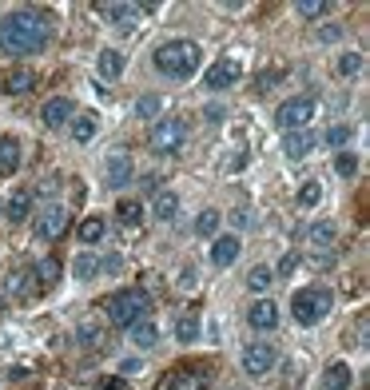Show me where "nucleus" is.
Returning a JSON list of instances; mask_svg holds the SVG:
<instances>
[{
  "label": "nucleus",
  "instance_id": "nucleus-1",
  "mask_svg": "<svg viewBox=\"0 0 370 390\" xmlns=\"http://www.w3.org/2000/svg\"><path fill=\"white\" fill-rule=\"evenodd\" d=\"M52 40V21L40 9H16L0 24V52L9 56H36Z\"/></svg>",
  "mask_w": 370,
  "mask_h": 390
},
{
  "label": "nucleus",
  "instance_id": "nucleus-2",
  "mask_svg": "<svg viewBox=\"0 0 370 390\" xmlns=\"http://www.w3.org/2000/svg\"><path fill=\"white\" fill-rule=\"evenodd\" d=\"M200 60H203V48L195 40H187V36L163 40L160 48L151 52V64H156L163 76H171V80H187L191 72L200 68Z\"/></svg>",
  "mask_w": 370,
  "mask_h": 390
},
{
  "label": "nucleus",
  "instance_id": "nucleus-3",
  "mask_svg": "<svg viewBox=\"0 0 370 390\" xmlns=\"http://www.w3.org/2000/svg\"><path fill=\"white\" fill-rule=\"evenodd\" d=\"M330 307H334V295H330L327 287H303V291L290 295V315H295V323H303V327H319L330 315Z\"/></svg>",
  "mask_w": 370,
  "mask_h": 390
},
{
  "label": "nucleus",
  "instance_id": "nucleus-4",
  "mask_svg": "<svg viewBox=\"0 0 370 390\" xmlns=\"http://www.w3.org/2000/svg\"><path fill=\"white\" fill-rule=\"evenodd\" d=\"M104 307H108V319L116 323V327H136V323L148 315L151 303H148V295H143L140 287H128V291H116Z\"/></svg>",
  "mask_w": 370,
  "mask_h": 390
},
{
  "label": "nucleus",
  "instance_id": "nucleus-5",
  "mask_svg": "<svg viewBox=\"0 0 370 390\" xmlns=\"http://www.w3.org/2000/svg\"><path fill=\"white\" fill-rule=\"evenodd\" d=\"M315 112H319V104L310 100V96H290V100L279 104L275 124H279L283 131H303L310 120H315Z\"/></svg>",
  "mask_w": 370,
  "mask_h": 390
},
{
  "label": "nucleus",
  "instance_id": "nucleus-6",
  "mask_svg": "<svg viewBox=\"0 0 370 390\" xmlns=\"http://www.w3.org/2000/svg\"><path fill=\"white\" fill-rule=\"evenodd\" d=\"M148 143H151L156 156H175V151H183V143H187V124L183 120H160L151 128Z\"/></svg>",
  "mask_w": 370,
  "mask_h": 390
},
{
  "label": "nucleus",
  "instance_id": "nucleus-7",
  "mask_svg": "<svg viewBox=\"0 0 370 390\" xmlns=\"http://www.w3.org/2000/svg\"><path fill=\"white\" fill-rule=\"evenodd\" d=\"M68 223H72V215H68V207L64 203H48V207L32 220V235L36 239H64V231H68Z\"/></svg>",
  "mask_w": 370,
  "mask_h": 390
},
{
  "label": "nucleus",
  "instance_id": "nucleus-8",
  "mask_svg": "<svg viewBox=\"0 0 370 390\" xmlns=\"http://www.w3.org/2000/svg\"><path fill=\"white\" fill-rule=\"evenodd\" d=\"M239 367L247 370L251 379H263V374H271V370L279 367V350L271 347V342H251V347L243 350Z\"/></svg>",
  "mask_w": 370,
  "mask_h": 390
},
{
  "label": "nucleus",
  "instance_id": "nucleus-9",
  "mask_svg": "<svg viewBox=\"0 0 370 390\" xmlns=\"http://www.w3.org/2000/svg\"><path fill=\"white\" fill-rule=\"evenodd\" d=\"M207 382H211V374L203 370V362L200 367L183 362L180 370H171L168 379H163V390H207Z\"/></svg>",
  "mask_w": 370,
  "mask_h": 390
},
{
  "label": "nucleus",
  "instance_id": "nucleus-10",
  "mask_svg": "<svg viewBox=\"0 0 370 390\" xmlns=\"http://www.w3.org/2000/svg\"><path fill=\"white\" fill-rule=\"evenodd\" d=\"M131 171H136V163H131V151L128 148H116L108 151V163H104V180H108V188H128Z\"/></svg>",
  "mask_w": 370,
  "mask_h": 390
},
{
  "label": "nucleus",
  "instance_id": "nucleus-11",
  "mask_svg": "<svg viewBox=\"0 0 370 390\" xmlns=\"http://www.w3.org/2000/svg\"><path fill=\"white\" fill-rule=\"evenodd\" d=\"M239 76H243L239 60H231V56H227V60L211 64V68H207V80H203V84H207L211 92H223V88H231V84H239Z\"/></svg>",
  "mask_w": 370,
  "mask_h": 390
},
{
  "label": "nucleus",
  "instance_id": "nucleus-12",
  "mask_svg": "<svg viewBox=\"0 0 370 390\" xmlns=\"http://www.w3.org/2000/svg\"><path fill=\"white\" fill-rule=\"evenodd\" d=\"M72 116H76V104L68 100V96H52L48 104H44V112H40V120H44V128H64V124H72Z\"/></svg>",
  "mask_w": 370,
  "mask_h": 390
},
{
  "label": "nucleus",
  "instance_id": "nucleus-13",
  "mask_svg": "<svg viewBox=\"0 0 370 390\" xmlns=\"http://www.w3.org/2000/svg\"><path fill=\"white\" fill-rule=\"evenodd\" d=\"M247 323L255 330H275L279 327V303L275 299H255L251 310H247Z\"/></svg>",
  "mask_w": 370,
  "mask_h": 390
},
{
  "label": "nucleus",
  "instance_id": "nucleus-14",
  "mask_svg": "<svg viewBox=\"0 0 370 390\" xmlns=\"http://www.w3.org/2000/svg\"><path fill=\"white\" fill-rule=\"evenodd\" d=\"M239 251H243L239 235H215V243H211V263H215V267H231V263L239 259Z\"/></svg>",
  "mask_w": 370,
  "mask_h": 390
},
{
  "label": "nucleus",
  "instance_id": "nucleus-15",
  "mask_svg": "<svg viewBox=\"0 0 370 390\" xmlns=\"http://www.w3.org/2000/svg\"><path fill=\"white\" fill-rule=\"evenodd\" d=\"M36 88V72L32 68H12L4 80H0V92L4 96H24V92H32Z\"/></svg>",
  "mask_w": 370,
  "mask_h": 390
},
{
  "label": "nucleus",
  "instance_id": "nucleus-16",
  "mask_svg": "<svg viewBox=\"0 0 370 390\" xmlns=\"http://www.w3.org/2000/svg\"><path fill=\"white\" fill-rule=\"evenodd\" d=\"M16 171H21V140L0 136V175H16Z\"/></svg>",
  "mask_w": 370,
  "mask_h": 390
},
{
  "label": "nucleus",
  "instance_id": "nucleus-17",
  "mask_svg": "<svg viewBox=\"0 0 370 390\" xmlns=\"http://www.w3.org/2000/svg\"><path fill=\"white\" fill-rule=\"evenodd\" d=\"M350 382H354L350 362H330V367L322 370V386L327 390H350Z\"/></svg>",
  "mask_w": 370,
  "mask_h": 390
},
{
  "label": "nucleus",
  "instance_id": "nucleus-18",
  "mask_svg": "<svg viewBox=\"0 0 370 390\" xmlns=\"http://www.w3.org/2000/svg\"><path fill=\"white\" fill-rule=\"evenodd\" d=\"M28 207H32V191L28 188H16L9 195V207H4V215H9V223H24L28 220Z\"/></svg>",
  "mask_w": 370,
  "mask_h": 390
},
{
  "label": "nucleus",
  "instance_id": "nucleus-19",
  "mask_svg": "<svg viewBox=\"0 0 370 390\" xmlns=\"http://www.w3.org/2000/svg\"><path fill=\"white\" fill-rule=\"evenodd\" d=\"M310 148H315V136L310 131H287V140H283L287 160H303V156H310Z\"/></svg>",
  "mask_w": 370,
  "mask_h": 390
},
{
  "label": "nucleus",
  "instance_id": "nucleus-20",
  "mask_svg": "<svg viewBox=\"0 0 370 390\" xmlns=\"http://www.w3.org/2000/svg\"><path fill=\"white\" fill-rule=\"evenodd\" d=\"M96 68H100V76H104V80H120L128 64H124V52L104 48V52H100V60H96Z\"/></svg>",
  "mask_w": 370,
  "mask_h": 390
},
{
  "label": "nucleus",
  "instance_id": "nucleus-21",
  "mask_svg": "<svg viewBox=\"0 0 370 390\" xmlns=\"http://www.w3.org/2000/svg\"><path fill=\"white\" fill-rule=\"evenodd\" d=\"M104 231H108V223H104L100 215H88V220H80V227H76V239H80L84 247H96V243L104 239Z\"/></svg>",
  "mask_w": 370,
  "mask_h": 390
},
{
  "label": "nucleus",
  "instance_id": "nucleus-22",
  "mask_svg": "<svg viewBox=\"0 0 370 390\" xmlns=\"http://www.w3.org/2000/svg\"><path fill=\"white\" fill-rule=\"evenodd\" d=\"M219 223H223L219 207H203L200 215H195V235H200V239H215V235H219Z\"/></svg>",
  "mask_w": 370,
  "mask_h": 390
},
{
  "label": "nucleus",
  "instance_id": "nucleus-23",
  "mask_svg": "<svg viewBox=\"0 0 370 390\" xmlns=\"http://www.w3.org/2000/svg\"><path fill=\"white\" fill-rule=\"evenodd\" d=\"M334 235H339V227H334L330 220L310 223V231H307V239H310V247H315V251H327L330 243H334Z\"/></svg>",
  "mask_w": 370,
  "mask_h": 390
},
{
  "label": "nucleus",
  "instance_id": "nucleus-24",
  "mask_svg": "<svg viewBox=\"0 0 370 390\" xmlns=\"http://www.w3.org/2000/svg\"><path fill=\"white\" fill-rule=\"evenodd\" d=\"M96 128H100L96 112H80V116H72V140H76V143H88L92 136H96Z\"/></svg>",
  "mask_w": 370,
  "mask_h": 390
},
{
  "label": "nucleus",
  "instance_id": "nucleus-25",
  "mask_svg": "<svg viewBox=\"0 0 370 390\" xmlns=\"http://www.w3.org/2000/svg\"><path fill=\"white\" fill-rule=\"evenodd\" d=\"M32 279H36V291L56 287V279H60V259H40L36 271H32Z\"/></svg>",
  "mask_w": 370,
  "mask_h": 390
},
{
  "label": "nucleus",
  "instance_id": "nucleus-26",
  "mask_svg": "<svg viewBox=\"0 0 370 390\" xmlns=\"http://www.w3.org/2000/svg\"><path fill=\"white\" fill-rule=\"evenodd\" d=\"M9 291L16 299H32V295H40L36 291V279H32V271H12L9 275Z\"/></svg>",
  "mask_w": 370,
  "mask_h": 390
},
{
  "label": "nucleus",
  "instance_id": "nucleus-27",
  "mask_svg": "<svg viewBox=\"0 0 370 390\" xmlns=\"http://www.w3.org/2000/svg\"><path fill=\"white\" fill-rule=\"evenodd\" d=\"M128 335H131V342L143 347V350H151L156 342H160V330H156V323H148V319H140L136 327H128Z\"/></svg>",
  "mask_w": 370,
  "mask_h": 390
},
{
  "label": "nucleus",
  "instance_id": "nucleus-28",
  "mask_svg": "<svg viewBox=\"0 0 370 390\" xmlns=\"http://www.w3.org/2000/svg\"><path fill=\"white\" fill-rule=\"evenodd\" d=\"M116 220H120L124 227H140V223H143V203L120 200V203H116Z\"/></svg>",
  "mask_w": 370,
  "mask_h": 390
},
{
  "label": "nucleus",
  "instance_id": "nucleus-29",
  "mask_svg": "<svg viewBox=\"0 0 370 390\" xmlns=\"http://www.w3.org/2000/svg\"><path fill=\"white\" fill-rule=\"evenodd\" d=\"M175 339H180L183 347H191V342L200 339V315H180V319H175Z\"/></svg>",
  "mask_w": 370,
  "mask_h": 390
},
{
  "label": "nucleus",
  "instance_id": "nucleus-30",
  "mask_svg": "<svg viewBox=\"0 0 370 390\" xmlns=\"http://www.w3.org/2000/svg\"><path fill=\"white\" fill-rule=\"evenodd\" d=\"M151 211H156V220H160V223H171V220H175V211H180V200H175L171 191H160L156 203H151Z\"/></svg>",
  "mask_w": 370,
  "mask_h": 390
},
{
  "label": "nucleus",
  "instance_id": "nucleus-31",
  "mask_svg": "<svg viewBox=\"0 0 370 390\" xmlns=\"http://www.w3.org/2000/svg\"><path fill=\"white\" fill-rule=\"evenodd\" d=\"M322 203V183L319 180H307L299 188V207H319Z\"/></svg>",
  "mask_w": 370,
  "mask_h": 390
},
{
  "label": "nucleus",
  "instance_id": "nucleus-32",
  "mask_svg": "<svg viewBox=\"0 0 370 390\" xmlns=\"http://www.w3.org/2000/svg\"><path fill=\"white\" fill-rule=\"evenodd\" d=\"M76 335H80V342H84V347H100V342H104V327H100V323H80V327H76Z\"/></svg>",
  "mask_w": 370,
  "mask_h": 390
},
{
  "label": "nucleus",
  "instance_id": "nucleus-33",
  "mask_svg": "<svg viewBox=\"0 0 370 390\" xmlns=\"http://www.w3.org/2000/svg\"><path fill=\"white\" fill-rule=\"evenodd\" d=\"M100 12H108L111 24H124V21H131L140 9H136V4H100Z\"/></svg>",
  "mask_w": 370,
  "mask_h": 390
},
{
  "label": "nucleus",
  "instance_id": "nucleus-34",
  "mask_svg": "<svg viewBox=\"0 0 370 390\" xmlns=\"http://www.w3.org/2000/svg\"><path fill=\"white\" fill-rule=\"evenodd\" d=\"M359 72H362V52H342L339 56V76L350 80V76H359Z\"/></svg>",
  "mask_w": 370,
  "mask_h": 390
},
{
  "label": "nucleus",
  "instance_id": "nucleus-35",
  "mask_svg": "<svg viewBox=\"0 0 370 390\" xmlns=\"http://www.w3.org/2000/svg\"><path fill=\"white\" fill-rule=\"evenodd\" d=\"M295 12H303L307 21H315V16H327L330 4H327V0H299V4H295Z\"/></svg>",
  "mask_w": 370,
  "mask_h": 390
},
{
  "label": "nucleus",
  "instance_id": "nucleus-36",
  "mask_svg": "<svg viewBox=\"0 0 370 390\" xmlns=\"http://www.w3.org/2000/svg\"><path fill=\"white\" fill-rule=\"evenodd\" d=\"M334 171L350 180V175L359 171V156H354V151H339V156H334Z\"/></svg>",
  "mask_w": 370,
  "mask_h": 390
},
{
  "label": "nucleus",
  "instance_id": "nucleus-37",
  "mask_svg": "<svg viewBox=\"0 0 370 390\" xmlns=\"http://www.w3.org/2000/svg\"><path fill=\"white\" fill-rule=\"evenodd\" d=\"M271 279H275V275H271V267H255V271L247 275V287H251V291H259V295H263V291L271 287Z\"/></svg>",
  "mask_w": 370,
  "mask_h": 390
},
{
  "label": "nucleus",
  "instance_id": "nucleus-38",
  "mask_svg": "<svg viewBox=\"0 0 370 390\" xmlns=\"http://www.w3.org/2000/svg\"><path fill=\"white\" fill-rule=\"evenodd\" d=\"M299 263H303V255H299V251H287V255L279 259V267L271 271V275H283V279H287V275H295V267H299Z\"/></svg>",
  "mask_w": 370,
  "mask_h": 390
},
{
  "label": "nucleus",
  "instance_id": "nucleus-39",
  "mask_svg": "<svg viewBox=\"0 0 370 390\" xmlns=\"http://www.w3.org/2000/svg\"><path fill=\"white\" fill-rule=\"evenodd\" d=\"M327 143H330V148H347V143H350V128H347V124H334V128H330L327 131Z\"/></svg>",
  "mask_w": 370,
  "mask_h": 390
},
{
  "label": "nucleus",
  "instance_id": "nucleus-40",
  "mask_svg": "<svg viewBox=\"0 0 370 390\" xmlns=\"http://www.w3.org/2000/svg\"><path fill=\"white\" fill-rule=\"evenodd\" d=\"M160 112V96H140V104H136V116H143V120H151Z\"/></svg>",
  "mask_w": 370,
  "mask_h": 390
},
{
  "label": "nucleus",
  "instance_id": "nucleus-41",
  "mask_svg": "<svg viewBox=\"0 0 370 390\" xmlns=\"http://www.w3.org/2000/svg\"><path fill=\"white\" fill-rule=\"evenodd\" d=\"M72 267H76V275H84V279H88V275H96V271H100V259H96V255H80Z\"/></svg>",
  "mask_w": 370,
  "mask_h": 390
},
{
  "label": "nucleus",
  "instance_id": "nucleus-42",
  "mask_svg": "<svg viewBox=\"0 0 370 390\" xmlns=\"http://www.w3.org/2000/svg\"><path fill=\"white\" fill-rule=\"evenodd\" d=\"M223 116H227V108H223V104H207V108H203V120H207V124H219Z\"/></svg>",
  "mask_w": 370,
  "mask_h": 390
},
{
  "label": "nucleus",
  "instance_id": "nucleus-43",
  "mask_svg": "<svg viewBox=\"0 0 370 390\" xmlns=\"http://www.w3.org/2000/svg\"><path fill=\"white\" fill-rule=\"evenodd\" d=\"M195 283H200L195 267H183V275H180V291H195Z\"/></svg>",
  "mask_w": 370,
  "mask_h": 390
},
{
  "label": "nucleus",
  "instance_id": "nucleus-44",
  "mask_svg": "<svg viewBox=\"0 0 370 390\" xmlns=\"http://www.w3.org/2000/svg\"><path fill=\"white\" fill-rule=\"evenodd\" d=\"M275 84H279V72H263V76H259V84H255V92H271Z\"/></svg>",
  "mask_w": 370,
  "mask_h": 390
},
{
  "label": "nucleus",
  "instance_id": "nucleus-45",
  "mask_svg": "<svg viewBox=\"0 0 370 390\" xmlns=\"http://www.w3.org/2000/svg\"><path fill=\"white\" fill-rule=\"evenodd\" d=\"M339 36H342V28H339V24H327V28H319V40H322V44H334Z\"/></svg>",
  "mask_w": 370,
  "mask_h": 390
},
{
  "label": "nucleus",
  "instance_id": "nucleus-46",
  "mask_svg": "<svg viewBox=\"0 0 370 390\" xmlns=\"http://www.w3.org/2000/svg\"><path fill=\"white\" fill-rule=\"evenodd\" d=\"M96 390H131V386H128V379H100Z\"/></svg>",
  "mask_w": 370,
  "mask_h": 390
},
{
  "label": "nucleus",
  "instance_id": "nucleus-47",
  "mask_svg": "<svg viewBox=\"0 0 370 390\" xmlns=\"http://www.w3.org/2000/svg\"><path fill=\"white\" fill-rule=\"evenodd\" d=\"M235 223H239V227H251V211L239 207V211H235Z\"/></svg>",
  "mask_w": 370,
  "mask_h": 390
},
{
  "label": "nucleus",
  "instance_id": "nucleus-48",
  "mask_svg": "<svg viewBox=\"0 0 370 390\" xmlns=\"http://www.w3.org/2000/svg\"><path fill=\"white\" fill-rule=\"evenodd\" d=\"M140 367H143L140 359H128V362H124V374H136V370H140Z\"/></svg>",
  "mask_w": 370,
  "mask_h": 390
},
{
  "label": "nucleus",
  "instance_id": "nucleus-49",
  "mask_svg": "<svg viewBox=\"0 0 370 390\" xmlns=\"http://www.w3.org/2000/svg\"><path fill=\"white\" fill-rule=\"evenodd\" d=\"M56 188H60V180L52 175V180H44V183H40V188H36V191H56Z\"/></svg>",
  "mask_w": 370,
  "mask_h": 390
}]
</instances>
